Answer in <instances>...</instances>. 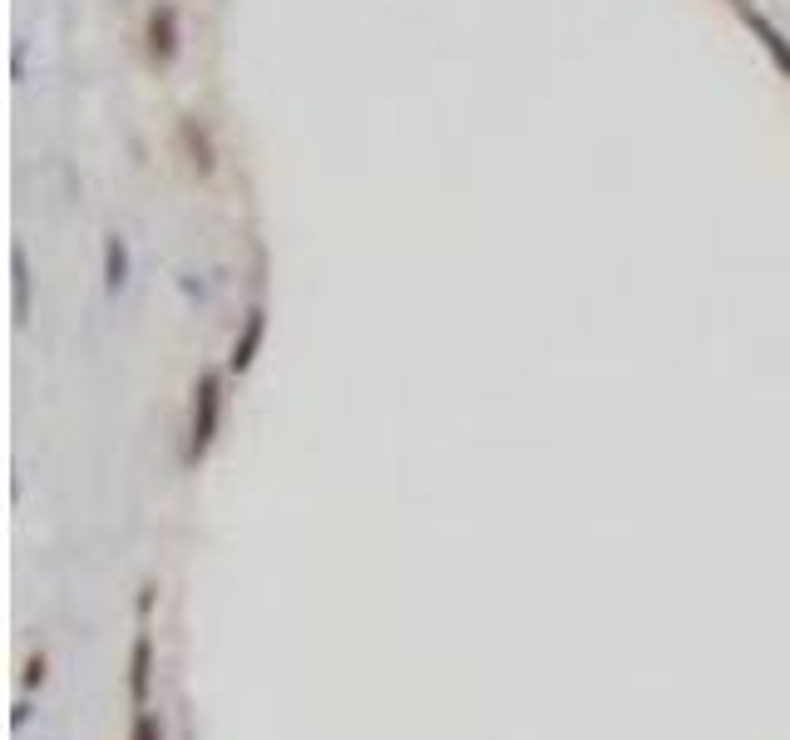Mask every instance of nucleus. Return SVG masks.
I'll use <instances>...</instances> for the list:
<instances>
[{
    "mask_svg": "<svg viewBox=\"0 0 790 740\" xmlns=\"http://www.w3.org/2000/svg\"><path fill=\"white\" fill-rule=\"evenodd\" d=\"M217 410H223V395H217V375L198 380V405H193V454H203L217 434Z\"/></svg>",
    "mask_w": 790,
    "mask_h": 740,
    "instance_id": "f257e3e1",
    "label": "nucleus"
},
{
    "mask_svg": "<svg viewBox=\"0 0 790 740\" xmlns=\"http://www.w3.org/2000/svg\"><path fill=\"white\" fill-rule=\"evenodd\" d=\"M148 671H154V641H148V631H138L134 657H128V696H134V706L148 701Z\"/></svg>",
    "mask_w": 790,
    "mask_h": 740,
    "instance_id": "f03ea898",
    "label": "nucleus"
},
{
    "mask_svg": "<svg viewBox=\"0 0 790 740\" xmlns=\"http://www.w3.org/2000/svg\"><path fill=\"white\" fill-rule=\"evenodd\" d=\"M128 740H163V736H158V720L148 716V710H138V716H134V736H128Z\"/></svg>",
    "mask_w": 790,
    "mask_h": 740,
    "instance_id": "7ed1b4c3",
    "label": "nucleus"
},
{
    "mask_svg": "<svg viewBox=\"0 0 790 740\" xmlns=\"http://www.w3.org/2000/svg\"><path fill=\"white\" fill-rule=\"evenodd\" d=\"M40 676H45V657H35V661H30V667H25V686H35Z\"/></svg>",
    "mask_w": 790,
    "mask_h": 740,
    "instance_id": "20e7f679",
    "label": "nucleus"
}]
</instances>
